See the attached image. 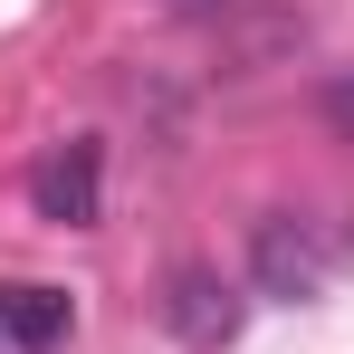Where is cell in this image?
Masks as SVG:
<instances>
[{"mask_svg":"<svg viewBox=\"0 0 354 354\" xmlns=\"http://www.w3.org/2000/svg\"><path fill=\"white\" fill-rule=\"evenodd\" d=\"M29 211H39V221H58V230H86V221L106 211V144H96V134L58 144V153L29 173Z\"/></svg>","mask_w":354,"mask_h":354,"instance_id":"cell-1","label":"cell"},{"mask_svg":"<svg viewBox=\"0 0 354 354\" xmlns=\"http://www.w3.org/2000/svg\"><path fill=\"white\" fill-rule=\"evenodd\" d=\"M249 278H259V297H316L326 288V249H316V230H306V221H288V211H278V221H259V239H249Z\"/></svg>","mask_w":354,"mask_h":354,"instance_id":"cell-3","label":"cell"},{"mask_svg":"<svg viewBox=\"0 0 354 354\" xmlns=\"http://www.w3.org/2000/svg\"><path fill=\"white\" fill-rule=\"evenodd\" d=\"M326 124H335V134H354V77H335V86H326Z\"/></svg>","mask_w":354,"mask_h":354,"instance_id":"cell-5","label":"cell"},{"mask_svg":"<svg viewBox=\"0 0 354 354\" xmlns=\"http://www.w3.org/2000/svg\"><path fill=\"white\" fill-rule=\"evenodd\" d=\"M239 316H249V297L221 278V268H173V288H163V326H173L192 354H221L239 335Z\"/></svg>","mask_w":354,"mask_h":354,"instance_id":"cell-2","label":"cell"},{"mask_svg":"<svg viewBox=\"0 0 354 354\" xmlns=\"http://www.w3.org/2000/svg\"><path fill=\"white\" fill-rule=\"evenodd\" d=\"M0 326H10V354H58L77 335V297L67 288H10L0 297Z\"/></svg>","mask_w":354,"mask_h":354,"instance_id":"cell-4","label":"cell"}]
</instances>
